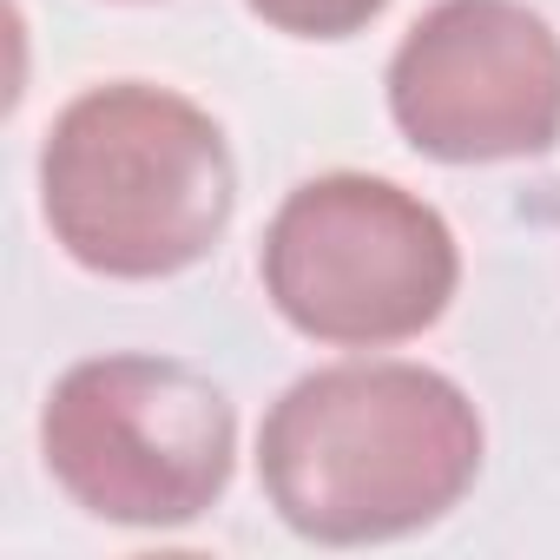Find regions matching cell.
<instances>
[{
  "mask_svg": "<svg viewBox=\"0 0 560 560\" xmlns=\"http://www.w3.org/2000/svg\"><path fill=\"white\" fill-rule=\"evenodd\" d=\"M481 475L475 402L422 363H330L257 429V481L291 534L370 547L435 527Z\"/></svg>",
  "mask_w": 560,
  "mask_h": 560,
  "instance_id": "1",
  "label": "cell"
},
{
  "mask_svg": "<svg viewBox=\"0 0 560 560\" xmlns=\"http://www.w3.org/2000/svg\"><path fill=\"white\" fill-rule=\"evenodd\" d=\"M237 172L218 119L172 86L113 80L80 93L40 152L54 244L119 284L191 270L231 224Z\"/></svg>",
  "mask_w": 560,
  "mask_h": 560,
  "instance_id": "2",
  "label": "cell"
},
{
  "mask_svg": "<svg viewBox=\"0 0 560 560\" xmlns=\"http://www.w3.org/2000/svg\"><path fill=\"white\" fill-rule=\"evenodd\" d=\"M257 270L298 337L389 350L442 324L462 284V250L448 218L396 178L330 172L277 205Z\"/></svg>",
  "mask_w": 560,
  "mask_h": 560,
  "instance_id": "3",
  "label": "cell"
},
{
  "mask_svg": "<svg viewBox=\"0 0 560 560\" xmlns=\"http://www.w3.org/2000/svg\"><path fill=\"white\" fill-rule=\"evenodd\" d=\"M47 475L113 527H191L237 462L231 396L178 357L73 363L40 409Z\"/></svg>",
  "mask_w": 560,
  "mask_h": 560,
  "instance_id": "4",
  "label": "cell"
},
{
  "mask_svg": "<svg viewBox=\"0 0 560 560\" xmlns=\"http://www.w3.org/2000/svg\"><path fill=\"white\" fill-rule=\"evenodd\" d=\"M389 119L442 165L540 159L560 139V34L527 0H435L389 60Z\"/></svg>",
  "mask_w": 560,
  "mask_h": 560,
  "instance_id": "5",
  "label": "cell"
},
{
  "mask_svg": "<svg viewBox=\"0 0 560 560\" xmlns=\"http://www.w3.org/2000/svg\"><path fill=\"white\" fill-rule=\"evenodd\" d=\"M244 8L264 27L298 34V40H350L389 8V0H244Z\"/></svg>",
  "mask_w": 560,
  "mask_h": 560,
  "instance_id": "6",
  "label": "cell"
}]
</instances>
